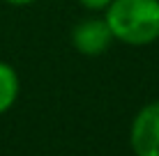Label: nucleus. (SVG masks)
<instances>
[{"label": "nucleus", "mask_w": 159, "mask_h": 156, "mask_svg": "<svg viewBox=\"0 0 159 156\" xmlns=\"http://www.w3.org/2000/svg\"><path fill=\"white\" fill-rule=\"evenodd\" d=\"M79 2L83 5L85 9H90V12H102V9H106L113 0H79Z\"/></svg>", "instance_id": "39448f33"}, {"label": "nucleus", "mask_w": 159, "mask_h": 156, "mask_svg": "<svg viewBox=\"0 0 159 156\" xmlns=\"http://www.w3.org/2000/svg\"><path fill=\"white\" fill-rule=\"evenodd\" d=\"M104 19L113 39L127 46H148L159 39V0H113Z\"/></svg>", "instance_id": "f257e3e1"}, {"label": "nucleus", "mask_w": 159, "mask_h": 156, "mask_svg": "<svg viewBox=\"0 0 159 156\" xmlns=\"http://www.w3.org/2000/svg\"><path fill=\"white\" fill-rule=\"evenodd\" d=\"M5 2L14 5V7H25V5H32V2H37V0H5Z\"/></svg>", "instance_id": "423d86ee"}, {"label": "nucleus", "mask_w": 159, "mask_h": 156, "mask_svg": "<svg viewBox=\"0 0 159 156\" xmlns=\"http://www.w3.org/2000/svg\"><path fill=\"white\" fill-rule=\"evenodd\" d=\"M129 142L136 156H159V101H152L136 112Z\"/></svg>", "instance_id": "f03ea898"}, {"label": "nucleus", "mask_w": 159, "mask_h": 156, "mask_svg": "<svg viewBox=\"0 0 159 156\" xmlns=\"http://www.w3.org/2000/svg\"><path fill=\"white\" fill-rule=\"evenodd\" d=\"M113 41V32L106 19H83L72 30V44L81 55L95 57L108 51Z\"/></svg>", "instance_id": "7ed1b4c3"}, {"label": "nucleus", "mask_w": 159, "mask_h": 156, "mask_svg": "<svg viewBox=\"0 0 159 156\" xmlns=\"http://www.w3.org/2000/svg\"><path fill=\"white\" fill-rule=\"evenodd\" d=\"M19 74L14 71L12 64L0 62V115L7 112L19 99Z\"/></svg>", "instance_id": "20e7f679"}]
</instances>
